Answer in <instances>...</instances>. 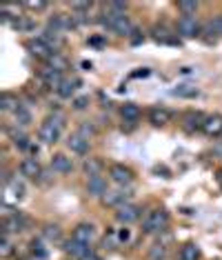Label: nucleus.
Here are the masks:
<instances>
[{
  "instance_id": "20e7f679",
  "label": "nucleus",
  "mask_w": 222,
  "mask_h": 260,
  "mask_svg": "<svg viewBox=\"0 0 222 260\" xmlns=\"http://www.w3.org/2000/svg\"><path fill=\"white\" fill-rule=\"evenodd\" d=\"M178 34L182 38H196V36H200V22L196 20V16H180L178 18Z\"/></svg>"
},
{
  "instance_id": "412c9836",
  "label": "nucleus",
  "mask_w": 222,
  "mask_h": 260,
  "mask_svg": "<svg viewBox=\"0 0 222 260\" xmlns=\"http://www.w3.org/2000/svg\"><path fill=\"white\" fill-rule=\"evenodd\" d=\"M40 78L45 80V85L49 87V89H58V87L62 85V80H65V76L54 72V69H49V67H43V72H40Z\"/></svg>"
},
{
  "instance_id": "f257e3e1",
  "label": "nucleus",
  "mask_w": 222,
  "mask_h": 260,
  "mask_svg": "<svg viewBox=\"0 0 222 260\" xmlns=\"http://www.w3.org/2000/svg\"><path fill=\"white\" fill-rule=\"evenodd\" d=\"M62 127H65V116L62 114H51L47 116L38 127V138L47 145H54L60 140V134H62Z\"/></svg>"
},
{
  "instance_id": "2eb2a0df",
  "label": "nucleus",
  "mask_w": 222,
  "mask_h": 260,
  "mask_svg": "<svg viewBox=\"0 0 222 260\" xmlns=\"http://www.w3.org/2000/svg\"><path fill=\"white\" fill-rule=\"evenodd\" d=\"M71 238L85 242V245H89V242L96 238V229H93V224H89V222H80L78 227L73 229V236H71Z\"/></svg>"
},
{
  "instance_id": "4c0bfd02",
  "label": "nucleus",
  "mask_w": 222,
  "mask_h": 260,
  "mask_svg": "<svg viewBox=\"0 0 222 260\" xmlns=\"http://www.w3.org/2000/svg\"><path fill=\"white\" fill-rule=\"evenodd\" d=\"M78 134H80V136H85V138L89 140L91 136H96V125H91V122H80Z\"/></svg>"
},
{
  "instance_id": "f03ea898",
  "label": "nucleus",
  "mask_w": 222,
  "mask_h": 260,
  "mask_svg": "<svg viewBox=\"0 0 222 260\" xmlns=\"http://www.w3.org/2000/svg\"><path fill=\"white\" fill-rule=\"evenodd\" d=\"M167 224H169V211L162 209V207H156V209H151L149 214L142 218V232L144 234L165 232Z\"/></svg>"
},
{
  "instance_id": "37998d69",
  "label": "nucleus",
  "mask_w": 222,
  "mask_h": 260,
  "mask_svg": "<svg viewBox=\"0 0 222 260\" xmlns=\"http://www.w3.org/2000/svg\"><path fill=\"white\" fill-rule=\"evenodd\" d=\"M211 22H213V29H215V34H218V36H222V14H218V16H215V18H213Z\"/></svg>"
},
{
  "instance_id": "f704fd0d",
  "label": "nucleus",
  "mask_w": 222,
  "mask_h": 260,
  "mask_svg": "<svg viewBox=\"0 0 222 260\" xmlns=\"http://www.w3.org/2000/svg\"><path fill=\"white\" fill-rule=\"evenodd\" d=\"M200 5L196 3V0H180L178 3V9L182 11V16H196V11Z\"/></svg>"
},
{
  "instance_id": "72a5a7b5",
  "label": "nucleus",
  "mask_w": 222,
  "mask_h": 260,
  "mask_svg": "<svg viewBox=\"0 0 222 260\" xmlns=\"http://www.w3.org/2000/svg\"><path fill=\"white\" fill-rule=\"evenodd\" d=\"M43 38L49 43L54 49L58 51V47H60L62 43H65V38H62V34H58V31H51V29H47V31L43 34Z\"/></svg>"
},
{
  "instance_id": "ddd939ff",
  "label": "nucleus",
  "mask_w": 222,
  "mask_h": 260,
  "mask_svg": "<svg viewBox=\"0 0 222 260\" xmlns=\"http://www.w3.org/2000/svg\"><path fill=\"white\" fill-rule=\"evenodd\" d=\"M204 120H207V116L200 114V111H189V114H184V118H182V125L189 134H194L204 127Z\"/></svg>"
},
{
  "instance_id": "79ce46f5",
  "label": "nucleus",
  "mask_w": 222,
  "mask_h": 260,
  "mask_svg": "<svg viewBox=\"0 0 222 260\" xmlns=\"http://www.w3.org/2000/svg\"><path fill=\"white\" fill-rule=\"evenodd\" d=\"M104 9L116 11V14H125V11H127V3H107V7H104Z\"/></svg>"
},
{
  "instance_id": "aec40b11",
  "label": "nucleus",
  "mask_w": 222,
  "mask_h": 260,
  "mask_svg": "<svg viewBox=\"0 0 222 260\" xmlns=\"http://www.w3.org/2000/svg\"><path fill=\"white\" fill-rule=\"evenodd\" d=\"M202 132L207 136H222V116L220 114H213V116H207V120H204V127Z\"/></svg>"
},
{
  "instance_id": "a878e982",
  "label": "nucleus",
  "mask_w": 222,
  "mask_h": 260,
  "mask_svg": "<svg viewBox=\"0 0 222 260\" xmlns=\"http://www.w3.org/2000/svg\"><path fill=\"white\" fill-rule=\"evenodd\" d=\"M180 260H200V247L196 242H187V245L180 247V253H178Z\"/></svg>"
},
{
  "instance_id": "cd10ccee",
  "label": "nucleus",
  "mask_w": 222,
  "mask_h": 260,
  "mask_svg": "<svg viewBox=\"0 0 222 260\" xmlns=\"http://www.w3.org/2000/svg\"><path fill=\"white\" fill-rule=\"evenodd\" d=\"M7 189H9V193H11V196H14L16 200H22V198H25V193H27L25 182L18 180V178H11V180H7Z\"/></svg>"
},
{
  "instance_id": "de8ad7c7",
  "label": "nucleus",
  "mask_w": 222,
  "mask_h": 260,
  "mask_svg": "<svg viewBox=\"0 0 222 260\" xmlns=\"http://www.w3.org/2000/svg\"><path fill=\"white\" fill-rule=\"evenodd\" d=\"M83 260H102V258H100V256H98V253H93V251H91V253H89V256H85Z\"/></svg>"
},
{
  "instance_id": "6ab92c4d",
  "label": "nucleus",
  "mask_w": 222,
  "mask_h": 260,
  "mask_svg": "<svg viewBox=\"0 0 222 260\" xmlns=\"http://www.w3.org/2000/svg\"><path fill=\"white\" fill-rule=\"evenodd\" d=\"M67 147H69V149H71L73 153H87V151H89V140H87L85 136H80L78 132H76V134H71V136L67 138Z\"/></svg>"
},
{
  "instance_id": "c756f323",
  "label": "nucleus",
  "mask_w": 222,
  "mask_h": 260,
  "mask_svg": "<svg viewBox=\"0 0 222 260\" xmlns=\"http://www.w3.org/2000/svg\"><path fill=\"white\" fill-rule=\"evenodd\" d=\"M14 116H16V127H27V125H31V111H29L25 105H20L18 109L14 111Z\"/></svg>"
},
{
  "instance_id": "5701e85b",
  "label": "nucleus",
  "mask_w": 222,
  "mask_h": 260,
  "mask_svg": "<svg viewBox=\"0 0 222 260\" xmlns=\"http://www.w3.org/2000/svg\"><path fill=\"white\" fill-rule=\"evenodd\" d=\"M78 87H80V80L78 78H65V80H62V85L56 89V93L60 98H71L73 91L78 89Z\"/></svg>"
},
{
  "instance_id": "f8f14e48",
  "label": "nucleus",
  "mask_w": 222,
  "mask_h": 260,
  "mask_svg": "<svg viewBox=\"0 0 222 260\" xmlns=\"http://www.w3.org/2000/svg\"><path fill=\"white\" fill-rule=\"evenodd\" d=\"M87 191H89V196L102 198L104 193L109 191L107 189V178H104V176H91V178H87Z\"/></svg>"
},
{
  "instance_id": "4be33fe9",
  "label": "nucleus",
  "mask_w": 222,
  "mask_h": 260,
  "mask_svg": "<svg viewBox=\"0 0 222 260\" xmlns=\"http://www.w3.org/2000/svg\"><path fill=\"white\" fill-rule=\"evenodd\" d=\"M7 134H9V140L14 143V147H18V149H29V136L22 132V129H7Z\"/></svg>"
},
{
  "instance_id": "58836bf2",
  "label": "nucleus",
  "mask_w": 222,
  "mask_h": 260,
  "mask_svg": "<svg viewBox=\"0 0 222 260\" xmlns=\"http://www.w3.org/2000/svg\"><path fill=\"white\" fill-rule=\"evenodd\" d=\"M14 27L18 29V31H31V29L36 27V22L29 20V18H20V20H16V22H14Z\"/></svg>"
},
{
  "instance_id": "09e8293b",
  "label": "nucleus",
  "mask_w": 222,
  "mask_h": 260,
  "mask_svg": "<svg viewBox=\"0 0 222 260\" xmlns=\"http://www.w3.org/2000/svg\"><path fill=\"white\" fill-rule=\"evenodd\" d=\"M218 182H220V187H222V169L218 171Z\"/></svg>"
},
{
  "instance_id": "9d476101",
  "label": "nucleus",
  "mask_w": 222,
  "mask_h": 260,
  "mask_svg": "<svg viewBox=\"0 0 222 260\" xmlns=\"http://www.w3.org/2000/svg\"><path fill=\"white\" fill-rule=\"evenodd\" d=\"M20 174L25 178H31V180H40L43 178V167L36 158H22L20 160Z\"/></svg>"
},
{
  "instance_id": "7c9ffc66",
  "label": "nucleus",
  "mask_w": 222,
  "mask_h": 260,
  "mask_svg": "<svg viewBox=\"0 0 222 260\" xmlns=\"http://www.w3.org/2000/svg\"><path fill=\"white\" fill-rule=\"evenodd\" d=\"M154 40H158V43H167V45H176L178 40L176 38H171V34L167 31L165 27H154Z\"/></svg>"
},
{
  "instance_id": "473e14b6",
  "label": "nucleus",
  "mask_w": 222,
  "mask_h": 260,
  "mask_svg": "<svg viewBox=\"0 0 222 260\" xmlns=\"http://www.w3.org/2000/svg\"><path fill=\"white\" fill-rule=\"evenodd\" d=\"M29 251H31L38 260H45L47 253H49V251H47V247L43 245V240H38V238H33L31 242H29Z\"/></svg>"
},
{
  "instance_id": "bb28decb",
  "label": "nucleus",
  "mask_w": 222,
  "mask_h": 260,
  "mask_svg": "<svg viewBox=\"0 0 222 260\" xmlns=\"http://www.w3.org/2000/svg\"><path fill=\"white\" fill-rule=\"evenodd\" d=\"M20 105H22V103H20V100L16 98L11 91H5L3 96H0V111H16V109L20 107Z\"/></svg>"
},
{
  "instance_id": "c9c22d12",
  "label": "nucleus",
  "mask_w": 222,
  "mask_h": 260,
  "mask_svg": "<svg viewBox=\"0 0 222 260\" xmlns=\"http://www.w3.org/2000/svg\"><path fill=\"white\" fill-rule=\"evenodd\" d=\"M11 251H14V245H11L9 236L7 234H0V256L7 258V256H11Z\"/></svg>"
},
{
  "instance_id": "a18cd8bd",
  "label": "nucleus",
  "mask_w": 222,
  "mask_h": 260,
  "mask_svg": "<svg viewBox=\"0 0 222 260\" xmlns=\"http://www.w3.org/2000/svg\"><path fill=\"white\" fill-rule=\"evenodd\" d=\"M151 72H149V69H140V72H133L131 74V78H144V76H149Z\"/></svg>"
},
{
  "instance_id": "a211bd4d",
  "label": "nucleus",
  "mask_w": 222,
  "mask_h": 260,
  "mask_svg": "<svg viewBox=\"0 0 222 260\" xmlns=\"http://www.w3.org/2000/svg\"><path fill=\"white\" fill-rule=\"evenodd\" d=\"M171 96H176V98H198L200 96V89L194 85H189V82H180V85L176 87H171Z\"/></svg>"
},
{
  "instance_id": "a19ab883",
  "label": "nucleus",
  "mask_w": 222,
  "mask_h": 260,
  "mask_svg": "<svg viewBox=\"0 0 222 260\" xmlns=\"http://www.w3.org/2000/svg\"><path fill=\"white\" fill-rule=\"evenodd\" d=\"M22 7H27V9H33V11H43V9H47V3H43V0H29V3H22Z\"/></svg>"
},
{
  "instance_id": "b1692460",
  "label": "nucleus",
  "mask_w": 222,
  "mask_h": 260,
  "mask_svg": "<svg viewBox=\"0 0 222 260\" xmlns=\"http://www.w3.org/2000/svg\"><path fill=\"white\" fill-rule=\"evenodd\" d=\"M102 169H104V162L100 160V158H87V160L83 162V171L87 176H100L102 174Z\"/></svg>"
},
{
  "instance_id": "2f4dec72",
  "label": "nucleus",
  "mask_w": 222,
  "mask_h": 260,
  "mask_svg": "<svg viewBox=\"0 0 222 260\" xmlns=\"http://www.w3.org/2000/svg\"><path fill=\"white\" fill-rule=\"evenodd\" d=\"M43 234H45V238L49 242H60L62 240V232H60V227H58V224H45Z\"/></svg>"
},
{
  "instance_id": "4468645a",
  "label": "nucleus",
  "mask_w": 222,
  "mask_h": 260,
  "mask_svg": "<svg viewBox=\"0 0 222 260\" xmlns=\"http://www.w3.org/2000/svg\"><path fill=\"white\" fill-rule=\"evenodd\" d=\"M62 249H65V251L69 253V256H73V258H80V260H83L85 256H89V253H91L89 245H85V242H80V240H76V238L67 240Z\"/></svg>"
},
{
  "instance_id": "39448f33",
  "label": "nucleus",
  "mask_w": 222,
  "mask_h": 260,
  "mask_svg": "<svg viewBox=\"0 0 222 260\" xmlns=\"http://www.w3.org/2000/svg\"><path fill=\"white\" fill-rule=\"evenodd\" d=\"M27 227V218L25 214H20V211H14V214L5 216L3 220V234H20L22 229Z\"/></svg>"
},
{
  "instance_id": "393cba45",
  "label": "nucleus",
  "mask_w": 222,
  "mask_h": 260,
  "mask_svg": "<svg viewBox=\"0 0 222 260\" xmlns=\"http://www.w3.org/2000/svg\"><path fill=\"white\" fill-rule=\"evenodd\" d=\"M120 116H122V120L125 122H136L140 118V107L136 103H125L120 107Z\"/></svg>"
},
{
  "instance_id": "49530a36",
  "label": "nucleus",
  "mask_w": 222,
  "mask_h": 260,
  "mask_svg": "<svg viewBox=\"0 0 222 260\" xmlns=\"http://www.w3.org/2000/svg\"><path fill=\"white\" fill-rule=\"evenodd\" d=\"M118 238H120V240H125V242L129 240V229H122V232L118 234Z\"/></svg>"
},
{
  "instance_id": "9b49d317",
  "label": "nucleus",
  "mask_w": 222,
  "mask_h": 260,
  "mask_svg": "<svg viewBox=\"0 0 222 260\" xmlns=\"http://www.w3.org/2000/svg\"><path fill=\"white\" fill-rule=\"evenodd\" d=\"M171 118H173V114L167 107H151L149 109V122L154 127H165V125H169V122H171Z\"/></svg>"
},
{
  "instance_id": "dca6fc26",
  "label": "nucleus",
  "mask_w": 222,
  "mask_h": 260,
  "mask_svg": "<svg viewBox=\"0 0 222 260\" xmlns=\"http://www.w3.org/2000/svg\"><path fill=\"white\" fill-rule=\"evenodd\" d=\"M51 169H54L56 174H69V171L73 169V162L65 153H54V156H51Z\"/></svg>"
},
{
  "instance_id": "c85d7f7f",
  "label": "nucleus",
  "mask_w": 222,
  "mask_h": 260,
  "mask_svg": "<svg viewBox=\"0 0 222 260\" xmlns=\"http://www.w3.org/2000/svg\"><path fill=\"white\" fill-rule=\"evenodd\" d=\"M47 67L54 69V72H58V74H65V72H67V67H69V62H67V58H65V56L56 54L54 58H49V60H47Z\"/></svg>"
},
{
  "instance_id": "7ed1b4c3",
  "label": "nucleus",
  "mask_w": 222,
  "mask_h": 260,
  "mask_svg": "<svg viewBox=\"0 0 222 260\" xmlns=\"http://www.w3.org/2000/svg\"><path fill=\"white\" fill-rule=\"evenodd\" d=\"M27 49H29V54L31 56H36L40 58V60H49V58H54L58 51L51 47L43 36H38V38H29L27 40Z\"/></svg>"
},
{
  "instance_id": "c03bdc74",
  "label": "nucleus",
  "mask_w": 222,
  "mask_h": 260,
  "mask_svg": "<svg viewBox=\"0 0 222 260\" xmlns=\"http://www.w3.org/2000/svg\"><path fill=\"white\" fill-rule=\"evenodd\" d=\"M129 40H131V45H140V43H142V40H144V36H142V34H140V31H133V36H131Z\"/></svg>"
},
{
  "instance_id": "0eeeda50",
  "label": "nucleus",
  "mask_w": 222,
  "mask_h": 260,
  "mask_svg": "<svg viewBox=\"0 0 222 260\" xmlns=\"http://www.w3.org/2000/svg\"><path fill=\"white\" fill-rule=\"evenodd\" d=\"M109 178L114 180L116 185L125 187V185H129V182L133 180V171L129 167H125V165H120V162H114L109 167Z\"/></svg>"
},
{
  "instance_id": "1a4fd4ad",
  "label": "nucleus",
  "mask_w": 222,
  "mask_h": 260,
  "mask_svg": "<svg viewBox=\"0 0 222 260\" xmlns=\"http://www.w3.org/2000/svg\"><path fill=\"white\" fill-rule=\"evenodd\" d=\"M129 198H131V191H127L125 187L122 189H109V191L102 196V203L107 207H122V205L129 203Z\"/></svg>"
},
{
  "instance_id": "423d86ee",
  "label": "nucleus",
  "mask_w": 222,
  "mask_h": 260,
  "mask_svg": "<svg viewBox=\"0 0 222 260\" xmlns=\"http://www.w3.org/2000/svg\"><path fill=\"white\" fill-rule=\"evenodd\" d=\"M140 216H142V209L133 203L122 205V207H118V211H116V220L120 224H131V222H136Z\"/></svg>"
},
{
  "instance_id": "e433bc0d",
  "label": "nucleus",
  "mask_w": 222,
  "mask_h": 260,
  "mask_svg": "<svg viewBox=\"0 0 222 260\" xmlns=\"http://www.w3.org/2000/svg\"><path fill=\"white\" fill-rule=\"evenodd\" d=\"M167 256V247L165 245H154L149 249V260H165Z\"/></svg>"
},
{
  "instance_id": "ea45409f",
  "label": "nucleus",
  "mask_w": 222,
  "mask_h": 260,
  "mask_svg": "<svg viewBox=\"0 0 222 260\" xmlns=\"http://www.w3.org/2000/svg\"><path fill=\"white\" fill-rule=\"evenodd\" d=\"M87 105H89V96H78V98H73V100H71V107H73L76 111L87 109Z\"/></svg>"
},
{
  "instance_id": "f3484780",
  "label": "nucleus",
  "mask_w": 222,
  "mask_h": 260,
  "mask_svg": "<svg viewBox=\"0 0 222 260\" xmlns=\"http://www.w3.org/2000/svg\"><path fill=\"white\" fill-rule=\"evenodd\" d=\"M111 31L118 34V36H127V38H131V36H133V31H136V27H133V22H131L129 18H127V16H120V18H116L114 27H111Z\"/></svg>"
},
{
  "instance_id": "6e6552de",
  "label": "nucleus",
  "mask_w": 222,
  "mask_h": 260,
  "mask_svg": "<svg viewBox=\"0 0 222 260\" xmlns=\"http://www.w3.org/2000/svg\"><path fill=\"white\" fill-rule=\"evenodd\" d=\"M78 25H76V18L73 14H56L54 18L49 20V25H47V29H51V31H69V29H76Z\"/></svg>"
}]
</instances>
